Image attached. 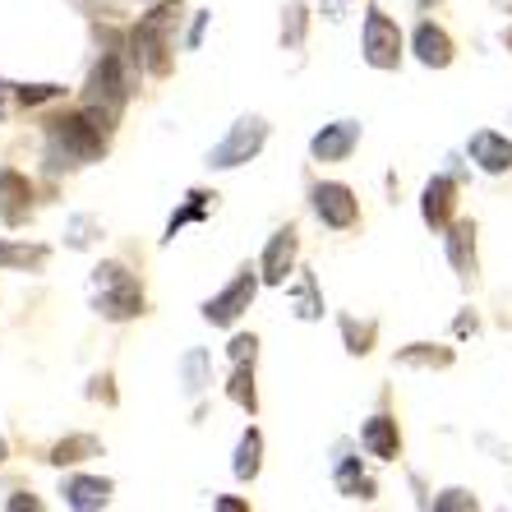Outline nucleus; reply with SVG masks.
<instances>
[{
    "mask_svg": "<svg viewBox=\"0 0 512 512\" xmlns=\"http://www.w3.org/2000/svg\"><path fill=\"white\" fill-rule=\"evenodd\" d=\"M0 111H5V84H0Z\"/></svg>",
    "mask_w": 512,
    "mask_h": 512,
    "instance_id": "35",
    "label": "nucleus"
},
{
    "mask_svg": "<svg viewBox=\"0 0 512 512\" xmlns=\"http://www.w3.org/2000/svg\"><path fill=\"white\" fill-rule=\"evenodd\" d=\"M342 333H346V351H351V356H365V351H370L374 328H356V319H342Z\"/></svg>",
    "mask_w": 512,
    "mask_h": 512,
    "instance_id": "28",
    "label": "nucleus"
},
{
    "mask_svg": "<svg viewBox=\"0 0 512 512\" xmlns=\"http://www.w3.org/2000/svg\"><path fill=\"white\" fill-rule=\"evenodd\" d=\"M47 250L42 245H19V240H0V268H42Z\"/></svg>",
    "mask_w": 512,
    "mask_h": 512,
    "instance_id": "21",
    "label": "nucleus"
},
{
    "mask_svg": "<svg viewBox=\"0 0 512 512\" xmlns=\"http://www.w3.org/2000/svg\"><path fill=\"white\" fill-rule=\"evenodd\" d=\"M296 314H300V319H319V314H323L319 286H314V277H310V273L300 277V286H296Z\"/></svg>",
    "mask_w": 512,
    "mask_h": 512,
    "instance_id": "25",
    "label": "nucleus"
},
{
    "mask_svg": "<svg viewBox=\"0 0 512 512\" xmlns=\"http://www.w3.org/2000/svg\"><path fill=\"white\" fill-rule=\"evenodd\" d=\"M471 162L480 171H489V176H503V171H512V143L494 130L471 134Z\"/></svg>",
    "mask_w": 512,
    "mask_h": 512,
    "instance_id": "11",
    "label": "nucleus"
},
{
    "mask_svg": "<svg viewBox=\"0 0 512 512\" xmlns=\"http://www.w3.org/2000/svg\"><path fill=\"white\" fill-rule=\"evenodd\" d=\"M365 60L374 70H397V60H402V33L379 5H370L365 14Z\"/></svg>",
    "mask_w": 512,
    "mask_h": 512,
    "instance_id": "6",
    "label": "nucleus"
},
{
    "mask_svg": "<svg viewBox=\"0 0 512 512\" xmlns=\"http://www.w3.org/2000/svg\"><path fill=\"white\" fill-rule=\"evenodd\" d=\"M93 305H97V314L102 319H134V314H143V291H139V282H134L120 263H102L93 273Z\"/></svg>",
    "mask_w": 512,
    "mask_h": 512,
    "instance_id": "3",
    "label": "nucleus"
},
{
    "mask_svg": "<svg viewBox=\"0 0 512 512\" xmlns=\"http://www.w3.org/2000/svg\"><path fill=\"white\" fill-rule=\"evenodd\" d=\"M411 47H416L420 65H429V70H443V65H453V37L443 33L439 24H429V19L416 28Z\"/></svg>",
    "mask_w": 512,
    "mask_h": 512,
    "instance_id": "14",
    "label": "nucleus"
},
{
    "mask_svg": "<svg viewBox=\"0 0 512 512\" xmlns=\"http://www.w3.org/2000/svg\"><path fill=\"white\" fill-rule=\"evenodd\" d=\"M0 199H5V208H0L5 222H19L33 208V190H28V180L19 171H0Z\"/></svg>",
    "mask_w": 512,
    "mask_h": 512,
    "instance_id": "17",
    "label": "nucleus"
},
{
    "mask_svg": "<svg viewBox=\"0 0 512 512\" xmlns=\"http://www.w3.org/2000/svg\"><path fill=\"white\" fill-rule=\"evenodd\" d=\"M337 489H342L346 499H374V480L360 476L356 457H337Z\"/></svg>",
    "mask_w": 512,
    "mask_h": 512,
    "instance_id": "19",
    "label": "nucleus"
},
{
    "mask_svg": "<svg viewBox=\"0 0 512 512\" xmlns=\"http://www.w3.org/2000/svg\"><path fill=\"white\" fill-rule=\"evenodd\" d=\"M65 503L79 512H97V508H107L111 503V480H97V476H70L65 480Z\"/></svg>",
    "mask_w": 512,
    "mask_h": 512,
    "instance_id": "15",
    "label": "nucleus"
},
{
    "mask_svg": "<svg viewBox=\"0 0 512 512\" xmlns=\"http://www.w3.org/2000/svg\"><path fill=\"white\" fill-rule=\"evenodd\" d=\"M51 153H65L70 167H79V162H97V157L107 153V130H102L88 111H79V116H60V120H51Z\"/></svg>",
    "mask_w": 512,
    "mask_h": 512,
    "instance_id": "2",
    "label": "nucleus"
},
{
    "mask_svg": "<svg viewBox=\"0 0 512 512\" xmlns=\"http://www.w3.org/2000/svg\"><path fill=\"white\" fill-rule=\"evenodd\" d=\"M5 457H10V443H5V439H0V462H5Z\"/></svg>",
    "mask_w": 512,
    "mask_h": 512,
    "instance_id": "34",
    "label": "nucleus"
},
{
    "mask_svg": "<svg viewBox=\"0 0 512 512\" xmlns=\"http://www.w3.org/2000/svg\"><path fill=\"white\" fill-rule=\"evenodd\" d=\"M65 88H56V84H33V88H14V97L24 102V107H42V102H51V97H60Z\"/></svg>",
    "mask_w": 512,
    "mask_h": 512,
    "instance_id": "29",
    "label": "nucleus"
},
{
    "mask_svg": "<svg viewBox=\"0 0 512 512\" xmlns=\"http://www.w3.org/2000/svg\"><path fill=\"white\" fill-rule=\"evenodd\" d=\"M97 453H102V443H97L93 434H74V439H60L56 448H51V462H56V466H74V462L97 457Z\"/></svg>",
    "mask_w": 512,
    "mask_h": 512,
    "instance_id": "20",
    "label": "nucleus"
},
{
    "mask_svg": "<svg viewBox=\"0 0 512 512\" xmlns=\"http://www.w3.org/2000/svg\"><path fill=\"white\" fill-rule=\"evenodd\" d=\"M282 37H286V47H300V42H305V5H300V0H291V10H286Z\"/></svg>",
    "mask_w": 512,
    "mask_h": 512,
    "instance_id": "27",
    "label": "nucleus"
},
{
    "mask_svg": "<svg viewBox=\"0 0 512 512\" xmlns=\"http://www.w3.org/2000/svg\"><path fill=\"white\" fill-rule=\"evenodd\" d=\"M227 393H231V402L245 406V411H254V406H259V397H254V370H250V360H240V365H236V374H231V383H227Z\"/></svg>",
    "mask_w": 512,
    "mask_h": 512,
    "instance_id": "24",
    "label": "nucleus"
},
{
    "mask_svg": "<svg viewBox=\"0 0 512 512\" xmlns=\"http://www.w3.org/2000/svg\"><path fill=\"white\" fill-rule=\"evenodd\" d=\"M434 508L439 512H471L476 508V494H466V489H448V494L434 499Z\"/></svg>",
    "mask_w": 512,
    "mask_h": 512,
    "instance_id": "30",
    "label": "nucleus"
},
{
    "mask_svg": "<svg viewBox=\"0 0 512 512\" xmlns=\"http://www.w3.org/2000/svg\"><path fill=\"white\" fill-rule=\"evenodd\" d=\"M254 351H259V342H254V337H236V342H231V360H236V365H240V360H250V365H254Z\"/></svg>",
    "mask_w": 512,
    "mask_h": 512,
    "instance_id": "31",
    "label": "nucleus"
},
{
    "mask_svg": "<svg viewBox=\"0 0 512 512\" xmlns=\"http://www.w3.org/2000/svg\"><path fill=\"white\" fill-rule=\"evenodd\" d=\"M508 51H512V33H508Z\"/></svg>",
    "mask_w": 512,
    "mask_h": 512,
    "instance_id": "37",
    "label": "nucleus"
},
{
    "mask_svg": "<svg viewBox=\"0 0 512 512\" xmlns=\"http://www.w3.org/2000/svg\"><path fill=\"white\" fill-rule=\"evenodd\" d=\"M213 199H217V194H203V190H194V194H190V203H185V208H180V213L171 217L167 240L176 236L180 227H190V222H203V217H208V208H213Z\"/></svg>",
    "mask_w": 512,
    "mask_h": 512,
    "instance_id": "23",
    "label": "nucleus"
},
{
    "mask_svg": "<svg viewBox=\"0 0 512 512\" xmlns=\"http://www.w3.org/2000/svg\"><path fill=\"white\" fill-rule=\"evenodd\" d=\"M356 143H360V125H356V120H337V125H323V130L314 134L310 153L319 157V162H346Z\"/></svg>",
    "mask_w": 512,
    "mask_h": 512,
    "instance_id": "9",
    "label": "nucleus"
},
{
    "mask_svg": "<svg viewBox=\"0 0 512 512\" xmlns=\"http://www.w3.org/2000/svg\"><path fill=\"white\" fill-rule=\"evenodd\" d=\"M397 360H402V365H453V351H448V346H439V351H434V346H406Z\"/></svg>",
    "mask_w": 512,
    "mask_h": 512,
    "instance_id": "26",
    "label": "nucleus"
},
{
    "mask_svg": "<svg viewBox=\"0 0 512 512\" xmlns=\"http://www.w3.org/2000/svg\"><path fill=\"white\" fill-rule=\"evenodd\" d=\"M420 5H425V10H429V5H439V0H420Z\"/></svg>",
    "mask_w": 512,
    "mask_h": 512,
    "instance_id": "36",
    "label": "nucleus"
},
{
    "mask_svg": "<svg viewBox=\"0 0 512 512\" xmlns=\"http://www.w3.org/2000/svg\"><path fill=\"white\" fill-rule=\"evenodd\" d=\"M263 143H268V125H263V116H245V120H236L227 139H222L213 153H208V167L231 171V167H240V162L259 157Z\"/></svg>",
    "mask_w": 512,
    "mask_h": 512,
    "instance_id": "4",
    "label": "nucleus"
},
{
    "mask_svg": "<svg viewBox=\"0 0 512 512\" xmlns=\"http://www.w3.org/2000/svg\"><path fill=\"white\" fill-rule=\"evenodd\" d=\"M360 443H365V453L379 457V462H393L402 453V434H397V420L393 416H370L365 429H360Z\"/></svg>",
    "mask_w": 512,
    "mask_h": 512,
    "instance_id": "13",
    "label": "nucleus"
},
{
    "mask_svg": "<svg viewBox=\"0 0 512 512\" xmlns=\"http://www.w3.org/2000/svg\"><path fill=\"white\" fill-rule=\"evenodd\" d=\"M259 466H263V434L250 425L236 443V462H231V471H236V480H254L259 476Z\"/></svg>",
    "mask_w": 512,
    "mask_h": 512,
    "instance_id": "18",
    "label": "nucleus"
},
{
    "mask_svg": "<svg viewBox=\"0 0 512 512\" xmlns=\"http://www.w3.org/2000/svg\"><path fill=\"white\" fill-rule=\"evenodd\" d=\"M10 508H14V512H24V508L33 512V508H42V503H37L33 494H28V499H24V494H14V499H10Z\"/></svg>",
    "mask_w": 512,
    "mask_h": 512,
    "instance_id": "32",
    "label": "nucleus"
},
{
    "mask_svg": "<svg viewBox=\"0 0 512 512\" xmlns=\"http://www.w3.org/2000/svg\"><path fill=\"white\" fill-rule=\"evenodd\" d=\"M291 268H296V231L282 227L273 240H268V250H263V282L282 286Z\"/></svg>",
    "mask_w": 512,
    "mask_h": 512,
    "instance_id": "12",
    "label": "nucleus"
},
{
    "mask_svg": "<svg viewBox=\"0 0 512 512\" xmlns=\"http://www.w3.org/2000/svg\"><path fill=\"white\" fill-rule=\"evenodd\" d=\"M453 208H457V185L448 176H434L425 185V194H420V213H425V222L434 231H448L453 227Z\"/></svg>",
    "mask_w": 512,
    "mask_h": 512,
    "instance_id": "10",
    "label": "nucleus"
},
{
    "mask_svg": "<svg viewBox=\"0 0 512 512\" xmlns=\"http://www.w3.org/2000/svg\"><path fill=\"white\" fill-rule=\"evenodd\" d=\"M448 259H453L457 277H476V231H471V222L448 227Z\"/></svg>",
    "mask_w": 512,
    "mask_h": 512,
    "instance_id": "16",
    "label": "nucleus"
},
{
    "mask_svg": "<svg viewBox=\"0 0 512 512\" xmlns=\"http://www.w3.org/2000/svg\"><path fill=\"white\" fill-rule=\"evenodd\" d=\"M208 365H213V360H208V351H190V356L180 360V374H185V393H190V397H199L203 388H208Z\"/></svg>",
    "mask_w": 512,
    "mask_h": 512,
    "instance_id": "22",
    "label": "nucleus"
},
{
    "mask_svg": "<svg viewBox=\"0 0 512 512\" xmlns=\"http://www.w3.org/2000/svg\"><path fill=\"white\" fill-rule=\"evenodd\" d=\"M125 97H130V79H125V70H120V56H102L97 60L93 79H88V93H84V111L102 125V130H111L120 120V111H125Z\"/></svg>",
    "mask_w": 512,
    "mask_h": 512,
    "instance_id": "1",
    "label": "nucleus"
},
{
    "mask_svg": "<svg viewBox=\"0 0 512 512\" xmlns=\"http://www.w3.org/2000/svg\"><path fill=\"white\" fill-rule=\"evenodd\" d=\"M314 213H319L323 227L346 231L351 222H356L360 203H356V194L346 190V185H337V180H323V185H314Z\"/></svg>",
    "mask_w": 512,
    "mask_h": 512,
    "instance_id": "8",
    "label": "nucleus"
},
{
    "mask_svg": "<svg viewBox=\"0 0 512 512\" xmlns=\"http://www.w3.org/2000/svg\"><path fill=\"white\" fill-rule=\"evenodd\" d=\"M217 508H222V512H245V503H240V499H217Z\"/></svg>",
    "mask_w": 512,
    "mask_h": 512,
    "instance_id": "33",
    "label": "nucleus"
},
{
    "mask_svg": "<svg viewBox=\"0 0 512 512\" xmlns=\"http://www.w3.org/2000/svg\"><path fill=\"white\" fill-rule=\"evenodd\" d=\"M167 19L171 10H153L148 19H139V28L130 33V51L134 65H148L153 74L171 70V42H167Z\"/></svg>",
    "mask_w": 512,
    "mask_h": 512,
    "instance_id": "5",
    "label": "nucleus"
},
{
    "mask_svg": "<svg viewBox=\"0 0 512 512\" xmlns=\"http://www.w3.org/2000/svg\"><path fill=\"white\" fill-rule=\"evenodd\" d=\"M254 291H259V282H254V273L245 268V273L236 277V282L227 286V291H217L208 305H203V319L208 323H217V328H231V323L240 319V314L250 310V300H254Z\"/></svg>",
    "mask_w": 512,
    "mask_h": 512,
    "instance_id": "7",
    "label": "nucleus"
}]
</instances>
